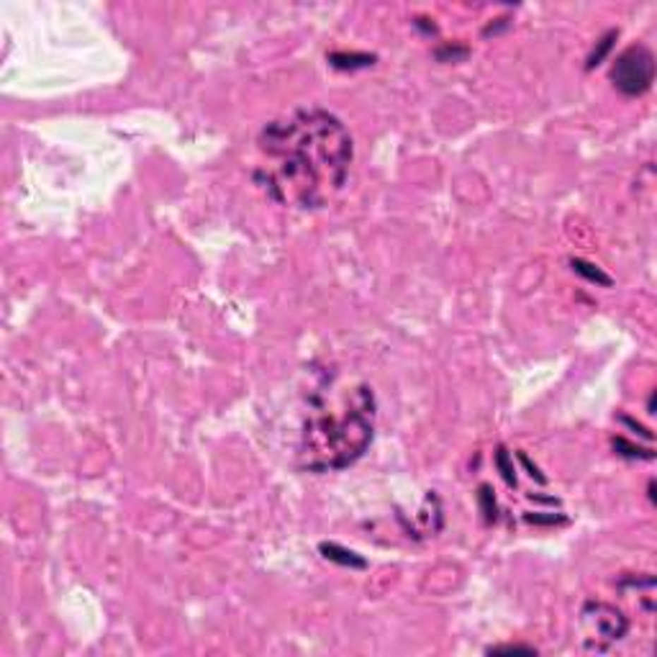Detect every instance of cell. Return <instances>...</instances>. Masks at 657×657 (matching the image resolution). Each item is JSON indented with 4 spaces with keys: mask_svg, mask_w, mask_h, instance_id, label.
<instances>
[{
    "mask_svg": "<svg viewBox=\"0 0 657 657\" xmlns=\"http://www.w3.org/2000/svg\"><path fill=\"white\" fill-rule=\"evenodd\" d=\"M516 457H519V462L526 467V475H529V478H534L539 486H544V483H547V475H542V470H539L537 465H531V459L526 457V452H516Z\"/></svg>",
    "mask_w": 657,
    "mask_h": 657,
    "instance_id": "cell-14",
    "label": "cell"
},
{
    "mask_svg": "<svg viewBox=\"0 0 657 657\" xmlns=\"http://www.w3.org/2000/svg\"><path fill=\"white\" fill-rule=\"evenodd\" d=\"M647 414H655V393H652L650 401H647Z\"/></svg>",
    "mask_w": 657,
    "mask_h": 657,
    "instance_id": "cell-17",
    "label": "cell"
},
{
    "mask_svg": "<svg viewBox=\"0 0 657 657\" xmlns=\"http://www.w3.org/2000/svg\"><path fill=\"white\" fill-rule=\"evenodd\" d=\"M608 78L627 98H639L655 83V54L644 44H632L611 64Z\"/></svg>",
    "mask_w": 657,
    "mask_h": 657,
    "instance_id": "cell-4",
    "label": "cell"
},
{
    "mask_svg": "<svg viewBox=\"0 0 657 657\" xmlns=\"http://www.w3.org/2000/svg\"><path fill=\"white\" fill-rule=\"evenodd\" d=\"M488 655H537L534 647L529 644H495V647H488Z\"/></svg>",
    "mask_w": 657,
    "mask_h": 657,
    "instance_id": "cell-13",
    "label": "cell"
},
{
    "mask_svg": "<svg viewBox=\"0 0 657 657\" xmlns=\"http://www.w3.org/2000/svg\"><path fill=\"white\" fill-rule=\"evenodd\" d=\"M619 39V31L616 29H608L606 34L601 36L598 44H596V49L588 54V62H586V70H593V67H598L603 59H606V54L611 49H614V42Z\"/></svg>",
    "mask_w": 657,
    "mask_h": 657,
    "instance_id": "cell-8",
    "label": "cell"
},
{
    "mask_svg": "<svg viewBox=\"0 0 657 657\" xmlns=\"http://www.w3.org/2000/svg\"><path fill=\"white\" fill-rule=\"evenodd\" d=\"M467 54H470L467 47H450V44H445V47H439V49L434 52V57H437L439 62H462Z\"/></svg>",
    "mask_w": 657,
    "mask_h": 657,
    "instance_id": "cell-12",
    "label": "cell"
},
{
    "mask_svg": "<svg viewBox=\"0 0 657 657\" xmlns=\"http://www.w3.org/2000/svg\"><path fill=\"white\" fill-rule=\"evenodd\" d=\"M478 506H481V514H483V519H486V524L498 522V503H495L493 488L488 486V483H483V486L478 488Z\"/></svg>",
    "mask_w": 657,
    "mask_h": 657,
    "instance_id": "cell-9",
    "label": "cell"
},
{
    "mask_svg": "<svg viewBox=\"0 0 657 657\" xmlns=\"http://www.w3.org/2000/svg\"><path fill=\"white\" fill-rule=\"evenodd\" d=\"M493 459H495V467H498L503 483L509 488H516V467H514V459H511L509 450H506V447H498Z\"/></svg>",
    "mask_w": 657,
    "mask_h": 657,
    "instance_id": "cell-10",
    "label": "cell"
},
{
    "mask_svg": "<svg viewBox=\"0 0 657 657\" xmlns=\"http://www.w3.org/2000/svg\"><path fill=\"white\" fill-rule=\"evenodd\" d=\"M257 144L272 164L255 180L270 198L303 211L324 208L344 188L354 157L346 126L324 108H296L270 121Z\"/></svg>",
    "mask_w": 657,
    "mask_h": 657,
    "instance_id": "cell-1",
    "label": "cell"
},
{
    "mask_svg": "<svg viewBox=\"0 0 657 657\" xmlns=\"http://www.w3.org/2000/svg\"><path fill=\"white\" fill-rule=\"evenodd\" d=\"M529 524H547V526H552V524H565V516H537V514H526L524 516Z\"/></svg>",
    "mask_w": 657,
    "mask_h": 657,
    "instance_id": "cell-15",
    "label": "cell"
},
{
    "mask_svg": "<svg viewBox=\"0 0 657 657\" xmlns=\"http://www.w3.org/2000/svg\"><path fill=\"white\" fill-rule=\"evenodd\" d=\"M580 629H583V650L586 652H608L616 642H622L629 632V619L622 608L603 603V601H586L580 608Z\"/></svg>",
    "mask_w": 657,
    "mask_h": 657,
    "instance_id": "cell-3",
    "label": "cell"
},
{
    "mask_svg": "<svg viewBox=\"0 0 657 657\" xmlns=\"http://www.w3.org/2000/svg\"><path fill=\"white\" fill-rule=\"evenodd\" d=\"M570 267H572V272H578L580 277H586L588 283L603 285V288H611V285H614V280H611L601 267H596L593 262H586V260H580V257H570Z\"/></svg>",
    "mask_w": 657,
    "mask_h": 657,
    "instance_id": "cell-6",
    "label": "cell"
},
{
    "mask_svg": "<svg viewBox=\"0 0 657 657\" xmlns=\"http://www.w3.org/2000/svg\"><path fill=\"white\" fill-rule=\"evenodd\" d=\"M375 434L373 388L357 385L349 390L342 411H332L313 398V411L306 418L298 465L308 473H334L354 465L368 452Z\"/></svg>",
    "mask_w": 657,
    "mask_h": 657,
    "instance_id": "cell-2",
    "label": "cell"
},
{
    "mask_svg": "<svg viewBox=\"0 0 657 657\" xmlns=\"http://www.w3.org/2000/svg\"><path fill=\"white\" fill-rule=\"evenodd\" d=\"M619 421H622V424H627V426H632V429H634L637 434H639V437H644V439H652V431H650V429H644L642 424H637L634 418H629V416H619Z\"/></svg>",
    "mask_w": 657,
    "mask_h": 657,
    "instance_id": "cell-16",
    "label": "cell"
},
{
    "mask_svg": "<svg viewBox=\"0 0 657 657\" xmlns=\"http://www.w3.org/2000/svg\"><path fill=\"white\" fill-rule=\"evenodd\" d=\"M318 552H321L329 562H337V565H342V567H354V570H365V567H368V560L360 557L357 552L346 550V547H342V544H337V542H321L318 544Z\"/></svg>",
    "mask_w": 657,
    "mask_h": 657,
    "instance_id": "cell-5",
    "label": "cell"
},
{
    "mask_svg": "<svg viewBox=\"0 0 657 657\" xmlns=\"http://www.w3.org/2000/svg\"><path fill=\"white\" fill-rule=\"evenodd\" d=\"M611 447L616 450V454H619V457H627V459H652V457H655V452H652V450L634 447L632 442H627L624 437H616L614 442H611Z\"/></svg>",
    "mask_w": 657,
    "mask_h": 657,
    "instance_id": "cell-11",
    "label": "cell"
},
{
    "mask_svg": "<svg viewBox=\"0 0 657 657\" xmlns=\"http://www.w3.org/2000/svg\"><path fill=\"white\" fill-rule=\"evenodd\" d=\"M375 54H357V52H352V54H346V52H334V54H329V64L332 67H337V70H357V67H370V64H375Z\"/></svg>",
    "mask_w": 657,
    "mask_h": 657,
    "instance_id": "cell-7",
    "label": "cell"
}]
</instances>
